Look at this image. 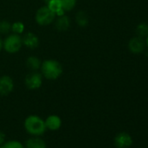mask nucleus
I'll return each mask as SVG.
<instances>
[{
	"instance_id": "obj_1",
	"label": "nucleus",
	"mask_w": 148,
	"mask_h": 148,
	"mask_svg": "<svg viewBox=\"0 0 148 148\" xmlns=\"http://www.w3.org/2000/svg\"><path fill=\"white\" fill-rule=\"evenodd\" d=\"M41 74L48 80H56L63 73L62 64L55 59H46L42 62L40 67Z\"/></svg>"
},
{
	"instance_id": "obj_2",
	"label": "nucleus",
	"mask_w": 148,
	"mask_h": 148,
	"mask_svg": "<svg viewBox=\"0 0 148 148\" xmlns=\"http://www.w3.org/2000/svg\"><path fill=\"white\" fill-rule=\"evenodd\" d=\"M25 128L27 132L36 136L42 135L46 130L45 121L40 117L36 115H31L26 118L25 121Z\"/></svg>"
},
{
	"instance_id": "obj_3",
	"label": "nucleus",
	"mask_w": 148,
	"mask_h": 148,
	"mask_svg": "<svg viewBox=\"0 0 148 148\" xmlns=\"http://www.w3.org/2000/svg\"><path fill=\"white\" fill-rule=\"evenodd\" d=\"M23 46V40L21 35L12 33L7 35V37L3 40L4 50L11 54L18 52Z\"/></svg>"
},
{
	"instance_id": "obj_4",
	"label": "nucleus",
	"mask_w": 148,
	"mask_h": 148,
	"mask_svg": "<svg viewBox=\"0 0 148 148\" xmlns=\"http://www.w3.org/2000/svg\"><path fill=\"white\" fill-rule=\"evenodd\" d=\"M56 18V15L45 5L40 7L35 15L36 23L41 26H46L53 23Z\"/></svg>"
},
{
	"instance_id": "obj_5",
	"label": "nucleus",
	"mask_w": 148,
	"mask_h": 148,
	"mask_svg": "<svg viewBox=\"0 0 148 148\" xmlns=\"http://www.w3.org/2000/svg\"><path fill=\"white\" fill-rule=\"evenodd\" d=\"M43 76L41 72L33 71L28 73L25 79V85L29 90H37L42 86Z\"/></svg>"
},
{
	"instance_id": "obj_6",
	"label": "nucleus",
	"mask_w": 148,
	"mask_h": 148,
	"mask_svg": "<svg viewBox=\"0 0 148 148\" xmlns=\"http://www.w3.org/2000/svg\"><path fill=\"white\" fill-rule=\"evenodd\" d=\"M14 89L13 79L8 76L4 75L0 77V96H7Z\"/></svg>"
},
{
	"instance_id": "obj_7",
	"label": "nucleus",
	"mask_w": 148,
	"mask_h": 148,
	"mask_svg": "<svg viewBox=\"0 0 148 148\" xmlns=\"http://www.w3.org/2000/svg\"><path fill=\"white\" fill-rule=\"evenodd\" d=\"M23 45L29 49H35L39 45V39L38 36L33 32H27L22 37Z\"/></svg>"
},
{
	"instance_id": "obj_8",
	"label": "nucleus",
	"mask_w": 148,
	"mask_h": 148,
	"mask_svg": "<svg viewBox=\"0 0 148 148\" xmlns=\"http://www.w3.org/2000/svg\"><path fill=\"white\" fill-rule=\"evenodd\" d=\"M128 48L132 53H140L145 49V42L140 37H135L129 41Z\"/></svg>"
},
{
	"instance_id": "obj_9",
	"label": "nucleus",
	"mask_w": 148,
	"mask_h": 148,
	"mask_svg": "<svg viewBox=\"0 0 148 148\" xmlns=\"http://www.w3.org/2000/svg\"><path fill=\"white\" fill-rule=\"evenodd\" d=\"M54 25H55V28L58 31L65 32L71 26V20H70L68 16L64 14V15H61V16H58L57 19L55 18Z\"/></svg>"
},
{
	"instance_id": "obj_10",
	"label": "nucleus",
	"mask_w": 148,
	"mask_h": 148,
	"mask_svg": "<svg viewBox=\"0 0 148 148\" xmlns=\"http://www.w3.org/2000/svg\"><path fill=\"white\" fill-rule=\"evenodd\" d=\"M132 143V138L125 132L118 134L115 138V145L118 148H128Z\"/></svg>"
},
{
	"instance_id": "obj_11",
	"label": "nucleus",
	"mask_w": 148,
	"mask_h": 148,
	"mask_svg": "<svg viewBox=\"0 0 148 148\" xmlns=\"http://www.w3.org/2000/svg\"><path fill=\"white\" fill-rule=\"evenodd\" d=\"M45 123L46 129H49V130H51V131H57V130H58L60 128L62 121H61V119L58 116L51 115L45 119Z\"/></svg>"
},
{
	"instance_id": "obj_12",
	"label": "nucleus",
	"mask_w": 148,
	"mask_h": 148,
	"mask_svg": "<svg viewBox=\"0 0 148 148\" xmlns=\"http://www.w3.org/2000/svg\"><path fill=\"white\" fill-rule=\"evenodd\" d=\"M46 6L56 15V17L64 14V11L62 8L60 0H51L46 4Z\"/></svg>"
},
{
	"instance_id": "obj_13",
	"label": "nucleus",
	"mask_w": 148,
	"mask_h": 148,
	"mask_svg": "<svg viewBox=\"0 0 148 148\" xmlns=\"http://www.w3.org/2000/svg\"><path fill=\"white\" fill-rule=\"evenodd\" d=\"M26 66L28 69H30L32 71H38V70H40V67H41V60L36 57V56H31L29 57L27 59H26Z\"/></svg>"
},
{
	"instance_id": "obj_14",
	"label": "nucleus",
	"mask_w": 148,
	"mask_h": 148,
	"mask_svg": "<svg viewBox=\"0 0 148 148\" xmlns=\"http://www.w3.org/2000/svg\"><path fill=\"white\" fill-rule=\"evenodd\" d=\"M26 148H46L45 142L39 138H32L26 141Z\"/></svg>"
},
{
	"instance_id": "obj_15",
	"label": "nucleus",
	"mask_w": 148,
	"mask_h": 148,
	"mask_svg": "<svg viewBox=\"0 0 148 148\" xmlns=\"http://www.w3.org/2000/svg\"><path fill=\"white\" fill-rule=\"evenodd\" d=\"M75 20H76V23L81 26V27H85L88 25L89 23V18H88V16L87 14L83 12V11H80L77 14H76V18H75Z\"/></svg>"
},
{
	"instance_id": "obj_16",
	"label": "nucleus",
	"mask_w": 148,
	"mask_h": 148,
	"mask_svg": "<svg viewBox=\"0 0 148 148\" xmlns=\"http://www.w3.org/2000/svg\"><path fill=\"white\" fill-rule=\"evenodd\" d=\"M60 2L64 12L72 11L77 5V0H60Z\"/></svg>"
},
{
	"instance_id": "obj_17",
	"label": "nucleus",
	"mask_w": 148,
	"mask_h": 148,
	"mask_svg": "<svg viewBox=\"0 0 148 148\" xmlns=\"http://www.w3.org/2000/svg\"><path fill=\"white\" fill-rule=\"evenodd\" d=\"M12 32V24L7 20L0 21V34L8 35Z\"/></svg>"
},
{
	"instance_id": "obj_18",
	"label": "nucleus",
	"mask_w": 148,
	"mask_h": 148,
	"mask_svg": "<svg viewBox=\"0 0 148 148\" xmlns=\"http://www.w3.org/2000/svg\"><path fill=\"white\" fill-rule=\"evenodd\" d=\"M25 31V25L21 21H16L12 24V32L21 35Z\"/></svg>"
},
{
	"instance_id": "obj_19",
	"label": "nucleus",
	"mask_w": 148,
	"mask_h": 148,
	"mask_svg": "<svg viewBox=\"0 0 148 148\" xmlns=\"http://www.w3.org/2000/svg\"><path fill=\"white\" fill-rule=\"evenodd\" d=\"M136 33L140 38L147 37L148 36V25H146L145 23L139 24L136 28Z\"/></svg>"
},
{
	"instance_id": "obj_20",
	"label": "nucleus",
	"mask_w": 148,
	"mask_h": 148,
	"mask_svg": "<svg viewBox=\"0 0 148 148\" xmlns=\"http://www.w3.org/2000/svg\"><path fill=\"white\" fill-rule=\"evenodd\" d=\"M0 148H25V147L20 142L16 141V140H12V141L4 143L0 146Z\"/></svg>"
},
{
	"instance_id": "obj_21",
	"label": "nucleus",
	"mask_w": 148,
	"mask_h": 148,
	"mask_svg": "<svg viewBox=\"0 0 148 148\" xmlns=\"http://www.w3.org/2000/svg\"><path fill=\"white\" fill-rule=\"evenodd\" d=\"M5 134L1 131H0V146H1L5 143Z\"/></svg>"
},
{
	"instance_id": "obj_22",
	"label": "nucleus",
	"mask_w": 148,
	"mask_h": 148,
	"mask_svg": "<svg viewBox=\"0 0 148 148\" xmlns=\"http://www.w3.org/2000/svg\"><path fill=\"white\" fill-rule=\"evenodd\" d=\"M2 48H3V39L1 37H0V51H1Z\"/></svg>"
},
{
	"instance_id": "obj_23",
	"label": "nucleus",
	"mask_w": 148,
	"mask_h": 148,
	"mask_svg": "<svg viewBox=\"0 0 148 148\" xmlns=\"http://www.w3.org/2000/svg\"><path fill=\"white\" fill-rule=\"evenodd\" d=\"M146 45H147V47H148V36L146 37Z\"/></svg>"
},
{
	"instance_id": "obj_24",
	"label": "nucleus",
	"mask_w": 148,
	"mask_h": 148,
	"mask_svg": "<svg viewBox=\"0 0 148 148\" xmlns=\"http://www.w3.org/2000/svg\"><path fill=\"white\" fill-rule=\"evenodd\" d=\"M44 1H45V3H46V4H47L49 1H51V0H44Z\"/></svg>"
}]
</instances>
